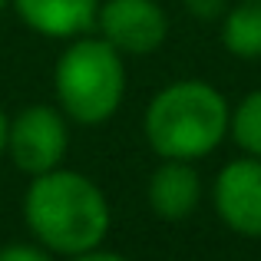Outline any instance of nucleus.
<instances>
[{"label":"nucleus","mask_w":261,"mask_h":261,"mask_svg":"<svg viewBox=\"0 0 261 261\" xmlns=\"http://www.w3.org/2000/svg\"><path fill=\"white\" fill-rule=\"evenodd\" d=\"M0 261H57V255L40 242H10L0 248Z\"/></svg>","instance_id":"obj_11"},{"label":"nucleus","mask_w":261,"mask_h":261,"mask_svg":"<svg viewBox=\"0 0 261 261\" xmlns=\"http://www.w3.org/2000/svg\"><path fill=\"white\" fill-rule=\"evenodd\" d=\"M215 212L235 235L261 238V159L242 155L222 166L212 189Z\"/></svg>","instance_id":"obj_6"},{"label":"nucleus","mask_w":261,"mask_h":261,"mask_svg":"<svg viewBox=\"0 0 261 261\" xmlns=\"http://www.w3.org/2000/svg\"><path fill=\"white\" fill-rule=\"evenodd\" d=\"M96 30L122 57H149L169 37V17L159 0H102Z\"/></svg>","instance_id":"obj_5"},{"label":"nucleus","mask_w":261,"mask_h":261,"mask_svg":"<svg viewBox=\"0 0 261 261\" xmlns=\"http://www.w3.org/2000/svg\"><path fill=\"white\" fill-rule=\"evenodd\" d=\"M66 261H129V258L119 255V251H106V248L99 245V248L83 251V255H73V258H66Z\"/></svg>","instance_id":"obj_13"},{"label":"nucleus","mask_w":261,"mask_h":261,"mask_svg":"<svg viewBox=\"0 0 261 261\" xmlns=\"http://www.w3.org/2000/svg\"><path fill=\"white\" fill-rule=\"evenodd\" d=\"M228 133L235 139V146L245 155H258L261 159V89L248 93L235 109H231Z\"/></svg>","instance_id":"obj_10"},{"label":"nucleus","mask_w":261,"mask_h":261,"mask_svg":"<svg viewBox=\"0 0 261 261\" xmlns=\"http://www.w3.org/2000/svg\"><path fill=\"white\" fill-rule=\"evenodd\" d=\"M23 222L57 258H73L106 242L113 208L89 175L57 166L30 178L23 192Z\"/></svg>","instance_id":"obj_1"},{"label":"nucleus","mask_w":261,"mask_h":261,"mask_svg":"<svg viewBox=\"0 0 261 261\" xmlns=\"http://www.w3.org/2000/svg\"><path fill=\"white\" fill-rule=\"evenodd\" d=\"M222 43L238 60H261V0H242L225 10Z\"/></svg>","instance_id":"obj_9"},{"label":"nucleus","mask_w":261,"mask_h":261,"mask_svg":"<svg viewBox=\"0 0 261 261\" xmlns=\"http://www.w3.org/2000/svg\"><path fill=\"white\" fill-rule=\"evenodd\" d=\"M7 7H10V0H0V13H4V10H7Z\"/></svg>","instance_id":"obj_15"},{"label":"nucleus","mask_w":261,"mask_h":261,"mask_svg":"<svg viewBox=\"0 0 261 261\" xmlns=\"http://www.w3.org/2000/svg\"><path fill=\"white\" fill-rule=\"evenodd\" d=\"M228 99L202 80H178L162 86L142 116L149 149L159 159L185 162H198L215 152L228 136Z\"/></svg>","instance_id":"obj_2"},{"label":"nucleus","mask_w":261,"mask_h":261,"mask_svg":"<svg viewBox=\"0 0 261 261\" xmlns=\"http://www.w3.org/2000/svg\"><path fill=\"white\" fill-rule=\"evenodd\" d=\"M149 208L166 222H182L202 202V178L185 159H162V166L149 175Z\"/></svg>","instance_id":"obj_8"},{"label":"nucleus","mask_w":261,"mask_h":261,"mask_svg":"<svg viewBox=\"0 0 261 261\" xmlns=\"http://www.w3.org/2000/svg\"><path fill=\"white\" fill-rule=\"evenodd\" d=\"M102 0H10L20 23L50 40H73L96 27Z\"/></svg>","instance_id":"obj_7"},{"label":"nucleus","mask_w":261,"mask_h":261,"mask_svg":"<svg viewBox=\"0 0 261 261\" xmlns=\"http://www.w3.org/2000/svg\"><path fill=\"white\" fill-rule=\"evenodd\" d=\"M185 10L192 13L202 23H212V20H222L225 10H228V0H182Z\"/></svg>","instance_id":"obj_12"},{"label":"nucleus","mask_w":261,"mask_h":261,"mask_svg":"<svg viewBox=\"0 0 261 261\" xmlns=\"http://www.w3.org/2000/svg\"><path fill=\"white\" fill-rule=\"evenodd\" d=\"M63 116L80 126H102L126 99V60L102 37H73L53 70Z\"/></svg>","instance_id":"obj_3"},{"label":"nucleus","mask_w":261,"mask_h":261,"mask_svg":"<svg viewBox=\"0 0 261 261\" xmlns=\"http://www.w3.org/2000/svg\"><path fill=\"white\" fill-rule=\"evenodd\" d=\"M63 109L57 106H27L10 119L7 129V155L23 175H43L63 166L70 149V126Z\"/></svg>","instance_id":"obj_4"},{"label":"nucleus","mask_w":261,"mask_h":261,"mask_svg":"<svg viewBox=\"0 0 261 261\" xmlns=\"http://www.w3.org/2000/svg\"><path fill=\"white\" fill-rule=\"evenodd\" d=\"M7 129H10V116L0 109V159L7 155Z\"/></svg>","instance_id":"obj_14"}]
</instances>
